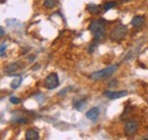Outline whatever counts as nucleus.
<instances>
[{
    "mask_svg": "<svg viewBox=\"0 0 148 140\" xmlns=\"http://www.w3.org/2000/svg\"><path fill=\"white\" fill-rule=\"evenodd\" d=\"M9 102H10L12 104L17 105V104H19V103H21V99H19V98H17V97H10V98H9Z\"/></svg>",
    "mask_w": 148,
    "mask_h": 140,
    "instance_id": "obj_18",
    "label": "nucleus"
},
{
    "mask_svg": "<svg viewBox=\"0 0 148 140\" xmlns=\"http://www.w3.org/2000/svg\"><path fill=\"white\" fill-rule=\"evenodd\" d=\"M104 95L110 98V99H119V98H122L124 96H127V91L125 90H122V91H111V90H107L104 92Z\"/></svg>",
    "mask_w": 148,
    "mask_h": 140,
    "instance_id": "obj_6",
    "label": "nucleus"
},
{
    "mask_svg": "<svg viewBox=\"0 0 148 140\" xmlns=\"http://www.w3.org/2000/svg\"><path fill=\"white\" fill-rule=\"evenodd\" d=\"M144 23H145V18L143 17V16H139V15L134 16L131 19V25L133 27H141L144 25Z\"/></svg>",
    "mask_w": 148,
    "mask_h": 140,
    "instance_id": "obj_8",
    "label": "nucleus"
},
{
    "mask_svg": "<svg viewBox=\"0 0 148 140\" xmlns=\"http://www.w3.org/2000/svg\"><path fill=\"white\" fill-rule=\"evenodd\" d=\"M121 2H128V1H131V0H120Z\"/></svg>",
    "mask_w": 148,
    "mask_h": 140,
    "instance_id": "obj_21",
    "label": "nucleus"
},
{
    "mask_svg": "<svg viewBox=\"0 0 148 140\" xmlns=\"http://www.w3.org/2000/svg\"><path fill=\"white\" fill-rule=\"evenodd\" d=\"M87 10L90 14H99L100 10H101V8H100V6H97V5H88Z\"/></svg>",
    "mask_w": 148,
    "mask_h": 140,
    "instance_id": "obj_12",
    "label": "nucleus"
},
{
    "mask_svg": "<svg viewBox=\"0 0 148 140\" xmlns=\"http://www.w3.org/2000/svg\"><path fill=\"white\" fill-rule=\"evenodd\" d=\"M0 32H1V33H0V35H1V36H3V34H5V30H3V27H1Z\"/></svg>",
    "mask_w": 148,
    "mask_h": 140,
    "instance_id": "obj_20",
    "label": "nucleus"
},
{
    "mask_svg": "<svg viewBox=\"0 0 148 140\" xmlns=\"http://www.w3.org/2000/svg\"><path fill=\"white\" fill-rule=\"evenodd\" d=\"M26 140H38L39 139V133L36 129H29L25 133Z\"/></svg>",
    "mask_w": 148,
    "mask_h": 140,
    "instance_id": "obj_10",
    "label": "nucleus"
},
{
    "mask_svg": "<svg viewBox=\"0 0 148 140\" xmlns=\"http://www.w3.org/2000/svg\"><path fill=\"white\" fill-rule=\"evenodd\" d=\"M89 30L92 32L93 36L97 41L101 40L105 36V33H106V22H105V19L100 18V19L92 21L90 26H89Z\"/></svg>",
    "mask_w": 148,
    "mask_h": 140,
    "instance_id": "obj_1",
    "label": "nucleus"
},
{
    "mask_svg": "<svg viewBox=\"0 0 148 140\" xmlns=\"http://www.w3.org/2000/svg\"><path fill=\"white\" fill-rule=\"evenodd\" d=\"M21 69V64L18 63H12L9 65H7L5 67V73L6 74H12V73H16Z\"/></svg>",
    "mask_w": 148,
    "mask_h": 140,
    "instance_id": "obj_7",
    "label": "nucleus"
},
{
    "mask_svg": "<svg viewBox=\"0 0 148 140\" xmlns=\"http://www.w3.org/2000/svg\"><path fill=\"white\" fill-rule=\"evenodd\" d=\"M5 49H6V45H5V43H2V45H1V50H0V55H1V57H3V55H5Z\"/></svg>",
    "mask_w": 148,
    "mask_h": 140,
    "instance_id": "obj_19",
    "label": "nucleus"
},
{
    "mask_svg": "<svg viewBox=\"0 0 148 140\" xmlns=\"http://www.w3.org/2000/svg\"><path fill=\"white\" fill-rule=\"evenodd\" d=\"M87 105V98H83V99H80L79 102H75L74 103V108L76 109V110H83L84 109V107Z\"/></svg>",
    "mask_w": 148,
    "mask_h": 140,
    "instance_id": "obj_11",
    "label": "nucleus"
},
{
    "mask_svg": "<svg viewBox=\"0 0 148 140\" xmlns=\"http://www.w3.org/2000/svg\"><path fill=\"white\" fill-rule=\"evenodd\" d=\"M117 5V2L116 1H108V2H106L105 5H104V10H110V9H112V8H114L115 6Z\"/></svg>",
    "mask_w": 148,
    "mask_h": 140,
    "instance_id": "obj_15",
    "label": "nucleus"
},
{
    "mask_svg": "<svg viewBox=\"0 0 148 140\" xmlns=\"http://www.w3.org/2000/svg\"><path fill=\"white\" fill-rule=\"evenodd\" d=\"M58 84H59V80H58V75L56 73H50L45 79V87L49 90H53V89L57 88Z\"/></svg>",
    "mask_w": 148,
    "mask_h": 140,
    "instance_id": "obj_4",
    "label": "nucleus"
},
{
    "mask_svg": "<svg viewBox=\"0 0 148 140\" xmlns=\"http://www.w3.org/2000/svg\"><path fill=\"white\" fill-rule=\"evenodd\" d=\"M97 45H98V41H97V40H95V41L92 42V45L89 47V53L92 54L93 51H95V49L97 48Z\"/></svg>",
    "mask_w": 148,
    "mask_h": 140,
    "instance_id": "obj_17",
    "label": "nucleus"
},
{
    "mask_svg": "<svg viewBox=\"0 0 148 140\" xmlns=\"http://www.w3.org/2000/svg\"><path fill=\"white\" fill-rule=\"evenodd\" d=\"M138 128H139V124L136 120H129L125 122V125H124V131H125V135L128 137H131V136H134L138 131Z\"/></svg>",
    "mask_w": 148,
    "mask_h": 140,
    "instance_id": "obj_5",
    "label": "nucleus"
},
{
    "mask_svg": "<svg viewBox=\"0 0 148 140\" xmlns=\"http://www.w3.org/2000/svg\"><path fill=\"white\" fill-rule=\"evenodd\" d=\"M98 116H99V109L97 107H92L87 113V119H89L91 121H96L98 119Z\"/></svg>",
    "mask_w": 148,
    "mask_h": 140,
    "instance_id": "obj_9",
    "label": "nucleus"
},
{
    "mask_svg": "<svg viewBox=\"0 0 148 140\" xmlns=\"http://www.w3.org/2000/svg\"><path fill=\"white\" fill-rule=\"evenodd\" d=\"M127 32H128V27L125 25H123V24H120V25L115 26L112 30L110 38H111V40H113V41H120V40H122L125 36Z\"/></svg>",
    "mask_w": 148,
    "mask_h": 140,
    "instance_id": "obj_3",
    "label": "nucleus"
},
{
    "mask_svg": "<svg viewBox=\"0 0 148 140\" xmlns=\"http://www.w3.org/2000/svg\"><path fill=\"white\" fill-rule=\"evenodd\" d=\"M130 112H131V107H128V108L123 112V114H122V116H121V120H125V119L129 116Z\"/></svg>",
    "mask_w": 148,
    "mask_h": 140,
    "instance_id": "obj_16",
    "label": "nucleus"
},
{
    "mask_svg": "<svg viewBox=\"0 0 148 140\" xmlns=\"http://www.w3.org/2000/svg\"><path fill=\"white\" fill-rule=\"evenodd\" d=\"M56 5H57V0H45L43 1V6L48 9L50 8H54Z\"/></svg>",
    "mask_w": 148,
    "mask_h": 140,
    "instance_id": "obj_14",
    "label": "nucleus"
},
{
    "mask_svg": "<svg viewBox=\"0 0 148 140\" xmlns=\"http://www.w3.org/2000/svg\"><path fill=\"white\" fill-rule=\"evenodd\" d=\"M117 65H111L104 70L97 71V72H93L92 74L90 75V79L91 80H103V79H107L113 75V73L117 70Z\"/></svg>",
    "mask_w": 148,
    "mask_h": 140,
    "instance_id": "obj_2",
    "label": "nucleus"
},
{
    "mask_svg": "<svg viewBox=\"0 0 148 140\" xmlns=\"http://www.w3.org/2000/svg\"><path fill=\"white\" fill-rule=\"evenodd\" d=\"M21 83H22V76H17V78H15V79L12 81L10 88H12V89H17Z\"/></svg>",
    "mask_w": 148,
    "mask_h": 140,
    "instance_id": "obj_13",
    "label": "nucleus"
}]
</instances>
